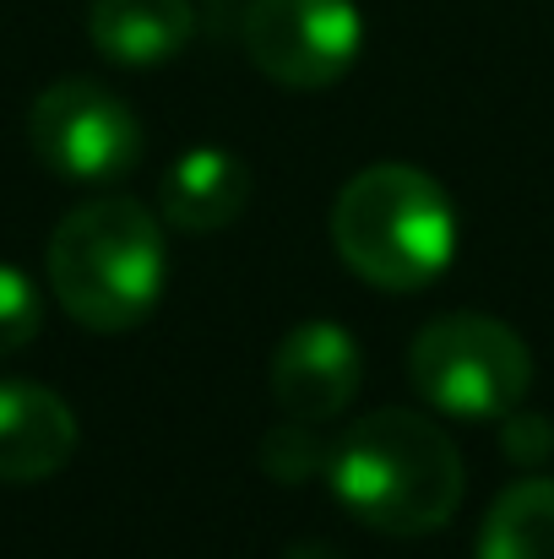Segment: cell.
I'll list each match as a JSON object with an SVG mask.
<instances>
[{
  "label": "cell",
  "instance_id": "cell-12",
  "mask_svg": "<svg viewBox=\"0 0 554 559\" xmlns=\"http://www.w3.org/2000/svg\"><path fill=\"white\" fill-rule=\"evenodd\" d=\"M327 462H332V445L305 418H283L261 435V473L278 484H305V478L327 473Z\"/></svg>",
  "mask_w": 554,
  "mask_h": 559
},
{
  "label": "cell",
  "instance_id": "cell-3",
  "mask_svg": "<svg viewBox=\"0 0 554 559\" xmlns=\"http://www.w3.org/2000/svg\"><path fill=\"white\" fill-rule=\"evenodd\" d=\"M332 245L369 288L413 294L451 266L457 206L413 164H369L332 201Z\"/></svg>",
  "mask_w": 554,
  "mask_h": 559
},
{
  "label": "cell",
  "instance_id": "cell-11",
  "mask_svg": "<svg viewBox=\"0 0 554 559\" xmlns=\"http://www.w3.org/2000/svg\"><path fill=\"white\" fill-rule=\"evenodd\" d=\"M479 559H554V478H522L490 506Z\"/></svg>",
  "mask_w": 554,
  "mask_h": 559
},
{
  "label": "cell",
  "instance_id": "cell-4",
  "mask_svg": "<svg viewBox=\"0 0 554 559\" xmlns=\"http://www.w3.org/2000/svg\"><path fill=\"white\" fill-rule=\"evenodd\" d=\"M408 380L435 413L500 418L528 396L533 354L506 321L451 310L424 321L419 337L408 343Z\"/></svg>",
  "mask_w": 554,
  "mask_h": 559
},
{
  "label": "cell",
  "instance_id": "cell-2",
  "mask_svg": "<svg viewBox=\"0 0 554 559\" xmlns=\"http://www.w3.org/2000/svg\"><path fill=\"white\" fill-rule=\"evenodd\" d=\"M44 261L60 310L87 332H131L153 316L169 277L164 228L131 195H98L71 206L55 223Z\"/></svg>",
  "mask_w": 554,
  "mask_h": 559
},
{
  "label": "cell",
  "instance_id": "cell-1",
  "mask_svg": "<svg viewBox=\"0 0 554 559\" xmlns=\"http://www.w3.org/2000/svg\"><path fill=\"white\" fill-rule=\"evenodd\" d=\"M327 478L349 516L386 538H424L446 527L468 489V467L451 435L408 407L354 418L332 445Z\"/></svg>",
  "mask_w": 554,
  "mask_h": 559
},
{
  "label": "cell",
  "instance_id": "cell-13",
  "mask_svg": "<svg viewBox=\"0 0 554 559\" xmlns=\"http://www.w3.org/2000/svg\"><path fill=\"white\" fill-rule=\"evenodd\" d=\"M44 326V299L38 288L27 283V272L16 266H0V359L22 354Z\"/></svg>",
  "mask_w": 554,
  "mask_h": 559
},
{
  "label": "cell",
  "instance_id": "cell-14",
  "mask_svg": "<svg viewBox=\"0 0 554 559\" xmlns=\"http://www.w3.org/2000/svg\"><path fill=\"white\" fill-rule=\"evenodd\" d=\"M500 445H506L511 462L539 467V462H550V451H554V424L544 413H528V407L517 402L511 413H500Z\"/></svg>",
  "mask_w": 554,
  "mask_h": 559
},
{
  "label": "cell",
  "instance_id": "cell-9",
  "mask_svg": "<svg viewBox=\"0 0 554 559\" xmlns=\"http://www.w3.org/2000/svg\"><path fill=\"white\" fill-rule=\"evenodd\" d=\"M87 38L115 66H158L175 60L196 38L190 0H93Z\"/></svg>",
  "mask_w": 554,
  "mask_h": 559
},
{
  "label": "cell",
  "instance_id": "cell-7",
  "mask_svg": "<svg viewBox=\"0 0 554 559\" xmlns=\"http://www.w3.org/2000/svg\"><path fill=\"white\" fill-rule=\"evenodd\" d=\"M365 380V354L338 321H299L272 354V396L283 418L327 424L338 418Z\"/></svg>",
  "mask_w": 554,
  "mask_h": 559
},
{
  "label": "cell",
  "instance_id": "cell-6",
  "mask_svg": "<svg viewBox=\"0 0 554 559\" xmlns=\"http://www.w3.org/2000/svg\"><path fill=\"white\" fill-rule=\"evenodd\" d=\"M365 22L354 0H250L245 55L250 66L294 93H316L349 76Z\"/></svg>",
  "mask_w": 554,
  "mask_h": 559
},
{
  "label": "cell",
  "instance_id": "cell-8",
  "mask_svg": "<svg viewBox=\"0 0 554 559\" xmlns=\"http://www.w3.org/2000/svg\"><path fill=\"white\" fill-rule=\"evenodd\" d=\"M76 451V413L60 391L0 380V484L55 478Z\"/></svg>",
  "mask_w": 554,
  "mask_h": 559
},
{
  "label": "cell",
  "instance_id": "cell-10",
  "mask_svg": "<svg viewBox=\"0 0 554 559\" xmlns=\"http://www.w3.org/2000/svg\"><path fill=\"white\" fill-rule=\"evenodd\" d=\"M250 169L228 147H190L164 175V217L185 234H217L250 206Z\"/></svg>",
  "mask_w": 554,
  "mask_h": 559
},
{
  "label": "cell",
  "instance_id": "cell-15",
  "mask_svg": "<svg viewBox=\"0 0 554 559\" xmlns=\"http://www.w3.org/2000/svg\"><path fill=\"white\" fill-rule=\"evenodd\" d=\"M283 559H343V555H338L332 544H321V538H305V544H294Z\"/></svg>",
  "mask_w": 554,
  "mask_h": 559
},
{
  "label": "cell",
  "instance_id": "cell-5",
  "mask_svg": "<svg viewBox=\"0 0 554 559\" xmlns=\"http://www.w3.org/2000/svg\"><path fill=\"white\" fill-rule=\"evenodd\" d=\"M33 158L66 180H120L142 158V126L120 93L87 76L44 87L27 109Z\"/></svg>",
  "mask_w": 554,
  "mask_h": 559
}]
</instances>
